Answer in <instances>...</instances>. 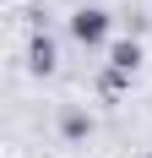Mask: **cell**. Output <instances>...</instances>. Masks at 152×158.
Masks as SVG:
<instances>
[{"label":"cell","mask_w":152,"mask_h":158,"mask_svg":"<svg viewBox=\"0 0 152 158\" xmlns=\"http://www.w3.org/2000/svg\"><path fill=\"white\" fill-rule=\"evenodd\" d=\"M125 82H130V77H125V71H114V65H109L103 77H98V93H103V98H120V93H125Z\"/></svg>","instance_id":"cell-5"},{"label":"cell","mask_w":152,"mask_h":158,"mask_svg":"<svg viewBox=\"0 0 152 158\" xmlns=\"http://www.w3.org/2000/svg\"><path fill=\"white\" fill-rule=\"evenodd\" d=\"M71 38L87 44V49L109 44V11H103V6H82V11H71Z\"/></svg>","instance_id":"cell-1"},{"label":"cell","mask_w":152,"mask_h":158,"mask_svg":"<svg viewBox=\"0 0 152 158\" xmlns=\"http://www.w3.org/2000/svg\"><path fill=\"white\" fill-rule=\"evenodd\" d=\"M60 131H65V142H82V136H87V131H92V120H87V114H82V109H71V114H65V120H60Z\"/></svg>","instance_id":"cell-4"},{"label":"cell","mask_w":152,"mask_h":158,"mask_svg":"<svg viewBox=\"0 0 152 158\" xmlns=\"http://www.w3.org/2000/svg\"><path fill=\"white\" fill-rule=\"evenodd\" d=\"M109 65H114V71H125V77H136V65H141V44H136V38L109 44Z\"/></svg>","instance_id":"cell-3"},{"label":"cell","mask_w":152,"mask_h":158,"mask_svg":"<svg viewBox=\"0 0 152 158\" xmlns=\"http://www.w3.org/2000/svg\"><path fill=\"white\" fill-rule=\"evenodd\" d=\"M147 158H152V153H147Z\"/></svg>","instance_id":"cell-6"},{"label":"cell","mask_w":152,"mask_h":158,"mask_svg":"<svg viewBox=\"0 0 152 158\" xmlns=\"http://www.w3.org/2000/svg\"><path fill=\"white\" fill-rule=\"evenodd\" d=\"M54 60H60V55H54V38H49V33H38V38L27 44V65L38 71V77H49V71H54Z\"/></svg>","instance_id":"cell-2"}]
</instances>
